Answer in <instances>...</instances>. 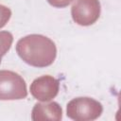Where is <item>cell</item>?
I'll return each instance as SVG.
<instances>
[{
  "instance_id": "cell-8",
  "label": "cell",
  "mask_w": 121,
  "mask_h": 121,
  "mask_svg": "<svg viewBox=\"0 0 121 121\" xmlns=\"http://www.w3.org/2000/svg\"><path fill=\"white\" fill-rule=\"evenodd\" d=\"M11 16V10L9 8L0 4V28L5 26Z\"/></svg>"
},
{
  "instance_id": "cell-2",
  "label": "cell",
  "mask_w": 121,
  "mask_h": 121,
  "mask_svg": "<svg viewBox=\"0 0 121 121\" xmlns=\"http://www.w3.org/2000/svg\"><path fill=\"white\" fill-rule=\"evenodd\" d=\"M103 108L100 102L91 97H76L67 104L66 114L76 121H89L98 118Z\"/></svg>"
},
{
  "instance_id": "cell-6",
  "label": "cell",
  "mask_w": 121,
  "mask_h": 121,
  "mask_svg": "<svg viewBox=\"0 0 121 121\" xmlns=\"http://www.w3.org/2000/svg\"><path fill=\"white\" fill-rule=\"evenodd\" d=\"M61 117L62 110L57 102L37 103L32 109L31 119L33 121H59Z\"/></svg>"
},
{
  "instance_id": "cell-4",
  "label": "cell",
  "mask_w": 121,
  "mask_h": 121,
  "mask_svg": "<svg viewBox=\"0 0 121 121\" xmlns=\"http://www.w3.org/2000/svg\"><path fill=\"white\" fill-rule=\"evenodd\" d=\"M99 0H76L71 8L72 18L79 26L95 24L100 15Z\"/></svg>"
},
{
  "instance_id": "cell-7",
  "label": "cell",
  "mask_w": 121,
  "mask_h": 121,
  "mask_svg": "<svg viewBox=\"0 0 121 121\" xmlns=\"http://www.w3.org/2000/svg\"><path fill=\"white\" fill-rule=\"evenodd\" d=\"M13 42L12 34L9 31H0V63L4 55L9 50Z\"/></svg>"
},
{
  "instance_id": "cell-3",
  "label": "cell",
  "mask_w": 121,
  "mask_h": 121,
  "mask_svg": "<svg viewBox=\"0 0 121 121\" xmlns=\"http://www.w3.org/2000/svg\"><path fill=\"white\" fill-rule=\"evenodd\" d=\"M27 91L24 78L17 73L0 70V100H15L26 97Z\"/></svg>"
},
{
  "instance_id": "cell-1",
  "label": "cell",
  "mask_w": 121,
  "mask_h": 121,
  "mask_svg": "<svg viewBox=\"0 0 121 121\" xmlns=\"http://www.w3.org/2000/svg\"><path fill=\"white\" fill-rule=\"evenodd\" d=\"M16 51L26 63L34 67L51 65L57 56L54 42L39 34L27 35L20 39L16 44Z\"/></svg>"
},
{
  "instance_id": "cell-5",
  "label": "cell",
  "mask_w": 121,
  "mask_h": 121,
  "mask_svg": "<svg viewBox=\"0 0 121 121\" xmlns=\"http://www.w3.org/2000/svg\"><path fill=\"white\" fill-rule=\"evenodd\" d=\"M59 80L52 76H42L33 80L30 85V93L34 98L40 101H49L59 93Z\"/></svg>"
},
{
  "instance_id": "cell-9",
  "label": "cell",
  "mask_w": 121,
  "mask_h": 121,
  "mask_svg": "<svg viewBox=\"0 0 121 121\" xmlns=\"http://www.w3.org/2000/svg\"><path fill=\"white\" fill-rule=\"evenodd\" d=\"M47 2L55 8H64L73 2V0H47Z\"/></svg>"
}]
</instances>
